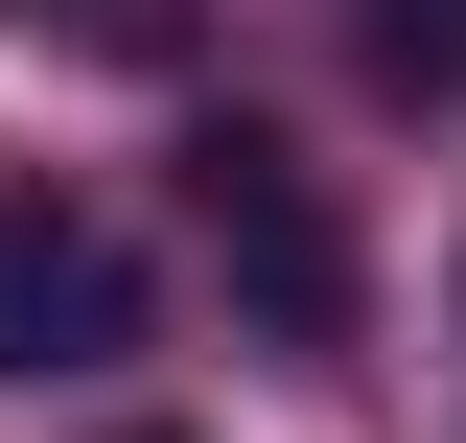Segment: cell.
<instances>
[{"label": "cell", "mask_w": 466, "mask_h": 443, "mask_svg": "<svg viewBox=\"0 0 466 443\" xmlns=\"http://www.w3.org/2000/svg\"><path fill=\"white\" fill-rule=\"evenodd\" d=\"M140 350V257H116V211H70L47 164H0V374H116Z\"/></svg>", "instance_id": "2"}, {"label": "cell", "mask_w": 466, "mask_h": 443, "mask_svg": "<svg viewBox=\"0 0 466 443\" xmlns=\"http://www.w3.org/2000/svg\"><path fill=\"white\" fill-rule=\"evenodd\" d=\"M0 24H47V47H94V70H164L187 47V0H0Z\"/></svg>", "instance_id": "4"}, {"label": "cell", "mask_w": 466, "mask_h": 443, "mask_svg": "<svg viewBox=\"0 0 466 443\" xmlns=\"http://www.w3.org/2000/svg\"><path fill=\"white\" fill-rule=\"evenodd\" d=\"M140 443H164V420H140Z\"/></svg>", "instance_id": "5"}, {"label": "cell", "mask_w": 466, "mask_h": 443, "mask_svg": "<svg viewBox=\"0 0 466 443\" xmlns=\"http://www.w3.org/2000/svg\"><path fill=\"white\" fill-rule=\"evenodd\" d=\"M350 47H373L397 117H443V94H466V0H350Z\"/></svg>", "instance_id": "3"}, {"label": "cell", "mask_w": 466, "mask_h": 443, "mask_svg": "<svg viewBox=\"0 0 466 443\" xmlns=\"http://www.w3.org/2000/svg\"><path fill=\"white\" fill-rule=\"evenodd\" d=\"M187 233H210V280H233L257 350H350L373 327V257H350L327 164H303L280 117H187Z\"/></svg>", "instance_id": "1"}]
</instances>
